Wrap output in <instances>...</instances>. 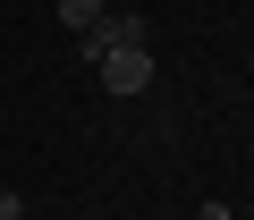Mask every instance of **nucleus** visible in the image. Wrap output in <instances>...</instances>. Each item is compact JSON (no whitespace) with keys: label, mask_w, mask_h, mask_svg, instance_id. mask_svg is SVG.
I'll list each match as a JSON object with an SVG mask.
<instances>
[{"label":"nucleus","mask_w":254,"mask_h":220,"mask_svg":"<svg viewBox=\"0 0 254 220\" xmlns=\"http://www.w3.org/2000/svg\"><path fill=\"white\" fill-rule=\"evenodd\" d=\"M93 76H102V93H153V43H110L102 59H93Z\"/></svg>","instance_id":"nucleus-1"},{"label":"nucleus","mask_w":254,"mask_h":220,"mask_svg":"<svg viewBox=\"0 0 254 220\" xmlns=\"http://www.w3.org/2000/svg\"><path fill=\"white\" fill-rule=\"evenodd\" d=\"M51 9H60V26H68V34H85V26H102V17H110V0H51Z\"/></svg>","instance_id":"nucleus-2"},{"label":"nucleus","mask_w":254,"mask_h":220,"mask_svg":"<svg viewBox=\"0 0 254 220\" xmlns=\"http://www.w3.org/2000/svg\"><path fill=\"white\" fill-rule=\"evenodd\" d=\"M0 220H26V203H17V195H9V186H0Z\"/></svg>","instance_id":"nucleus-3"},{"label":"nucleus","mask_w":254,"mask_h":220,"mask_svg":"<svg viewBox=\"0 0 254 220\" xmlns=\"http://www.w3.org/2000/svg\"><path fill=\"white\" fill-rule=\"evenodd\" d=\"M195 220H229V203H203V212H195Z\"/></svg>","instance_id":"nucleus-4"}]
</instances>
